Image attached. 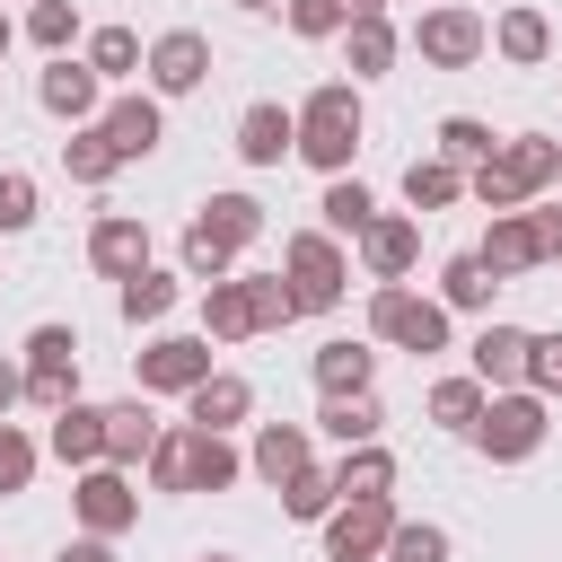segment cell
<instances>
[{"label":"cell","instance_id":"6da1fadb","mask_svg":"<svg viewBox=\"0 0 562 562\" xmlns=\"http://www.w3.org/2000/svg\"><path fill=\"white\" fill-rule=\"evenodd\" d=\"M290 114H299V149H290V158H307L316 176H351V158H360V140H369L360 79H325V88H307Z\"/></svg>","mask_w":562,"mask_h":562},{"label":"cell","instance_id":"7a4b0ae2","mask_svg":"<svg viewBox=\"0 0 562 562\" xmlns=\"http://www.w3.org/2000/svg\"><path fill=\"white\" fill-rule=\"evenodd\" d=\"M562 184V140L553 132H509L483 167H465V193L483 202V211H527L536 193H553Z\"/></svg>","mask_w":562,"mask_h":562},{"label":"cell","instance_id":"3957f363","mask_svg":"<svg viewBox=\"0 0 562 562\" xmlns=\"http://www.w3.org/2000/svg\"><path fill=\"white\" fill-rule=\"evenodd\" d=\"M448 334H457V316H448L430 290H413V281H369V342L413 351V360H439Z\"/></svg>","mask_w":562,"mask_h":562},{"label":"cell","instance_id":"277c9868","mask_svg":"<svg viewBox=\"0 0 562 562\" xmlns=\"http://www.w3.org/2000/svg\"><path fill=\"white\" fill-rule=\"evenodd\" d=\"M544 430H553V404H544L536 386H492L465 439H474L492 465H527V457L544 448Z\"/></svg>","mask_w":562,"mask_h":562},{"label":"cell","instance_id":"5b68a950","mask_svg":"<svg viewBox=\"0 0 562 562\" xmlns=\"http://www.w3.org/2000/svg\"><path fill=\"white\" fill-rule=\"evenodd\" d=\"M404 53H413L422 70H474V61L492 53V18L465 9V0H430V9L404 26Z\"/></svg>","mask_w":562,"mask_h":562},{"label":"cell","instance_id":"8992f818","mask_svg":"<svg viewBox=\"0 0 562 562\" xmlns=\"http://www.w3.org/2000/svg\"><path fill=\"white\" fill-rule=\"evenodd\" d=\"M281 281L299 290V316L342 307V290H351V255H342V237H325V228H290V237H281Z\"/></svg>","mask_w":562,"mask_h":562},{"label":"cell","instance_id":"52a82bcc","mask_svg":"<svg viewBox=\"0 0 562 562\" xmlns=\"http://www.w3.org/2000/svg\"><path fill=\"white\" fill-rule=\"evenodd\" d=\"M211 369H220L211 334H149V342L132 351V395H184V386H202Z\"/></svg>","mask_w":562,"mask_h":562},{"label":"cell","instance_id":"ba28073f","mask_svg":"<svg viewBox=\"0 0 562 562\" xmlns=\"http://www.w3.org/2000/svg\"><path fill=\"white\" fill-rule=\"evenodd\" d=\"M70 518H79V536H132V527H140V474H123V465H79V474H70Z\"/></svg>","mask_w":562,"mask_h":562},{"label":"cell","instance_id":"9c48e42d","mask_svg":"<svg viewBox=\"0 0 562 562\" xmlns=\"http://www.w3.org/2000/svg\"><path fill=\"white\" fill-rule=\"evenodd\" d=\"M18 369H26V404L35 413H61L79 395V334L70 325H35L26 351H18Z\"/></svg>","mask_w":562,"mask_h":562},{"label":"cell","instance_id":"30bf717a","mask_svg":"<svg viewBox=\"0 0 562 562\" xmlns=\"http://www.w3.org/2000/svg\"><path fill=\"white\" fill-rule=\"evenodd\" d=\"M140 79H149V97H193V88H211V35H202V26H167V35H149Z\"/></svg>","mask_w":562,"mask_h":562},{"label":"cell","instance_id":"8fae6325","mask_svg":"<svg viewBox=\"0 0 562 562\" xmlns=\"http://www.w3.org/2000/svg\"><path fill=\"white\" fill-rule=\"evenodd\" d=\"M316 527H325V562H378L386 536H395V492H378V501H334Z\"/></svg>","mask_w":562,"mask_h":562},{"label":"cell","instance_id":"7c38bea8","mask_svg":"<svg viewBox=\"0 0 562 562\" xmlns=\"http://www.w3.org/2000/svg\"><path fill=\"white\" fill-rule=\"evenodd\" d=\"M35 105H44L53 123H97V114H105V79H97L79 53H53V61L35 70Z\"/></svg>","mask_w":562,"mask_h":562},{"label":"cell","instance_id":"4fadbf2b","mask_svg":"<svg viewBox=\"0 0 562 562\" xmlns=\"http://www.w3.org/2000/svg\"><path fill=\"white\" fill-rule=\"evenodd\" d=\"M351 246H360V272H369V281H413V263H422V220H413V211H378Z\"/></svg>","mask_w":562,"mask_h":562},{"label":"cell","instance_id":"5bb4252c","mask_svg":"<svg viewBox=\"0 0 562 562\" xmlns=\"http://www.w3.org/2000/svg\"><path fill=\"white\" fill-rule=\"evenodd\" d=\"M97 123H105V140H114V149H123V167H132V158H149V149L167 140V97L123 88V97H105V114H97Z\"/></svg>","mask_w":562,"mask_h":562},{"label":"cell","instance_id":"9a60e30c","mask_svg":"<svg viewBox=\"0 0 562 562\" xmlns=\"http://www.w3.org/2000/svg\"><path fill=\"white\" fill-rule=\"evenodd\" d=\"M228 149H237L246 167H281V158L299 149V114H290L281 97H255V105L237 114V132H228Z\"/></svg>","mask_w":562,"mask_h":562},{"label":"cell","instance_id":"2e32d148","mask_svg":"<svg viewBox=\"0 0 562 562\" xmlns=\"http://www.w3.org/2000/svg\"><path fill=\"white\" fill-rule=\"evenodd\" d=\"M299 465H316V430H307V422H255V439H246V474L281 492Z\"/></svg>","mask_w":562,"mask_h":562},{"label":"cell","instance_id":"e0dca14e","mask_svg":"<svg viewBox=\"0 0 562 562\" xmlns=\"http://www.w3.org/2000/svg\"><path fill=\"white\" fill-rule=\"evenodd\" d=\"M492 53H501L509 70H544V61H553V18H544L536 0H509V9L492 18Z\"/></svg>","mask_w":562,"mask_h":562},{"label":"cell","instance_id":"ac0fdd59","mask_svg":"<svg viewBox=\"0 0 562 562\" xmlns=\"http://www.w3.org/2000/svg\"><path fill=\"white\" fill-rule=\"evenodd\" d=\"M88 263H97L105 281L140 272V263H149V220H140V211H97V228H88Z\"/></svg>","mask_w":562,"mask_h":562},{"label":"cell","instance_id":"d6986e66","mask_svg":"<svg viewBox=\"0 0 562 562\" xmlns=\"http://www.w3.org/2000/svg\"><path fill=\"white\" fill-rule=\"evenodd\" d=\"M202 334L211 342H255V272H228V281H202Z\"/></svg>","mask_w":562,"mask_h":562},{"label":"cell","instance_id":"ffe728a7","mask_svg":"<svg viewBox=\"0 0 562 562\" xmlns=\"http://www.w3.org/2000/svg\"><path fill=\"white\" fill-rule=\"evenodd\" d=\"M474 263H483L492 281H518V272H536L544 255H536V228H527V211H492V228H483Z\"/></svg>","mask_w":562,"mask_h":562},{"label":"cell","instance_id":"44dd1931","mask_svg":"<svg viewBox=\"0 0 562 562\" xmlns=\"http://www.w3.org/2000/svg\"><path fill=\"white\" fill-rule=\"evenodd\" d=\"M465 369H474L483 386H518V378H527V325H501V316H483V334L465 342Z\"/></svg>","mask_w":562,"mask_h":562},{"label":"cell","instance_id":"7402d4cb","mask_svg":"<svg viewBox=\"0 0 562 562\" xmlns=\"http://www.w3.org/2000/svg\"><path fill=\"white\" fill-rule=\"evenodd\" d=\"M184 422H202V430H237V422H255V386H246L237 369H211L202 386H184Z\"/></svg>","mask_w":562,"mask_h":562},{"label":"cell","instance_id":"603a6c76","mask_svg":"<svg viewBox=\"0 0 562 562\" xmlns=\"http://www.w3.org/2000/svg\"><path fill=\"white\" fill-rule=\"evenodd\" d=\"M44 448H53L70 474H79V465H105V404H79V395H70V404L53 413V430H44Z\"/></svg>","mask_w":562,"mask_h":562},{"label":"cell","instance_id":"cb8c5ba5","mask_svg":"<svg viewBox=\"0 0 562 562\" xmlns=\"http://www.w3.org/2000/svg\"><path fill=\"white\" fill-rule=\"evenodd\" d=\"M158 413H149V395H123V404H105V465H123V474H140V457L158 448Z\"/></svg>","mask_w":562,"mask_h":562},{"label":"cell","instance_id":"d4e9b609","mask_svg":"<svg viewBox=\"0 0 562 562\" xmlns=\"http://www.w3.org/2000/svg\"><path fill=\"white\" fill-rule=\"evenodd\" d=\"M176 299H184V272H158V263H140V272H123V281H114L123 325H167V316H176Z\"/></svg>","mask_w":562,"mask_h":562},{"label":"cell","instance_id":"484cf974","mask_svg":"<svg viewBox=\"0 0 562 562\" xmlns=\"http://www.w3.org/2000/svg\"><path fill=\"white\" fill-rule=\"evenodd\" d=\"M307 378H316V395L378 386V351H369V342H351V334H334V342H316V351H307Z\"/></svg>","mask_w":562,"mask_h":562},{"label":"cell","instance_id":"4316f807","mask_svg":"<svg viewBox=\"0 0 562 562\" xmlns=\"http://www.w3.org/2000/svg\"><path fill=\"white\" fill-rule=\"evenodd\" d=\"M307 430H325L334 448H360V439H378V430H386V404H378V386H351V395H325Z\"/></svg>","mask_w":562,"mask_h":562},{"label":"cell","instance_id":"83f0119b","mask_svg":"<svg viewBox=\"0 0 562 562\" xmlns=\"http://www.w3.org/2000/svg\"><path fill=\"white\" fill-rule=\"evenodd\" d=\"M342 53H351V79L369 88V79H386V70L404 61V26H395V18H351V26H342Z\"/></svg>","mask_w":562,"mask_h":562},{"label":"cell","instance_id":"f1b7e54d","mask_svg":"<svg viewBox=\"0 0 562 562\" xmlns=\"http://www.w3.org/2000/svg\"><path fill=\"white\" fill-rule=\"evenodd\" d=\"M193 228H211L220 246H237V255H246V246H263V228H272V211H263L255 193H211V202L193 211Z\"/></svg>","mask_w":562,"mask_h":562},{"label":"cell","instance_id":"f546056e","mask_svg":"<svg viewBox=\"0 0 562 562\" xmlns=\"http://www.w3.org/2000/svg\"><path fill=\"white\" fill-rule=\"evenodd\" d=\"M325 474H334V501H378V492H395V448L360 439V448H342Z\"/></svg>","mask_w":562,"mask_h":562},{"label":"cell","instance_id":"4dcf8cb0","mask_svg":"<svg viewBox=\"0 0 562 562\" xmlns=\"http://www.w3.org/2000/svg\"><path fill=\"white\" fill-rule=\"evenodd\" d=\"M61 176H70V184H88V193L123 176V149L105 140V123H70V140H61Z\"/></svg>","mask_w":562,"mask_h":562},{"label":"cell","instance_id":"1f68e13d","mask_svg":"<svg viewBox=\"0 0 562 562\" xmlns=\"http://www.w3.org/2000/svg\"><path fill=\"white\" fill-rule=\"evenodd\" d=\"M140 474H149V492H176V501H184V492H193V422H167L158 448L140 457Z\"/></svg>","mask_w":562,"mask_h":562},{"label":"cell","instance_id":"d6a6232c","mask_svg":"<svg viewBox=\"0 0 562 562\" xmlns=\"http://www.w3.org/2000/svg\"><path fill=\"white\" fill-rule=\"evenodd\" d=\"M246 483V448L228 430H202L193 422V492H237Z\"/></svg>","mask_w":562,"mask_h":562},{"label":"cell","instance_id":"836d02e7","mask_svg":"<svg viewBox=\"0 0 562 562\" xmlns=\"http://www.w3.org/2000/svg\"><path fill=\"white\" fill-rule=\"evenodd\" d=\"M404 202H413L422 220H430V211H448V202H465V167H448L439 149H430V158H413V167H404Z\"/></svg>","mask_w":562,"mask_h":562},{"label":"cell","instance_id":"e575fe53","mask_svg":"<svg viewBox=\"0 0 562 562\" xmlns=\"http://www.w3.org/2000/svg\"><path fill=\"white\" fill-rule=\"evenodd\" d=\"M492 290H501V281H492V272H483L474 255H448V263H439V290H430V299H439L448 316H483V307H492Z\"/></svg>","mask_w":562,"mask_h":562},{"label":"cell","instance_id":"d590c367","mask_svg":"<svg viewBox=\"0 0 562 562\" xmlns=\"http://www.w3.org/2000/svg\"><path fill=\"white\" fill-rule=\"evenodd\" d=\"M483 395H492V386H483L474 369H457V378H439V386L422 395V413H430L439 430H457V439H465V430H474V413H483Z\"/></svg>","mask_w":562,"mask_h":562},{"label":"cell","instance_id":"8d00e7d4","mask_svg":"<svg viewBox=\"0 0 562 562\" xmlns=\"http://www.w3.org/2000/svg\"><path fill=\"white\" fill-rule=\"evenodd\" d=\"M316 211H325V237H360V228L378 220V193H369L360 176H325V202H316Z\"/></svg>","mask_w":562,"mask_h":562},{"label":"cell","instance_id":"74e56055","mask_svg":"<svg viewBox=\"0 0 562 562\" xmlns=\"http://www.w3.org/2000/svg\"><path fill=\"white\" fill-rule=\"evenodd\" d=\"M140 53H149V44H140V35H132V26H97V35H88V53H79V61H88V70H97V79H140Z\"/></svg>","mask_w":562,"mask_h":562},{"label":"cell","instance_id":"f35d334b","mask_svg":"<svg viewBox=\"0 0 562 562\" xmlns=\"http://www.w3.org/2000/svg\"><path fill=\"white\" fill-rule=\"evenodd\" d=\"M35 53H70L79 44V0H26V26H18Z\"/></svg>","mask_w":562,"mask_h":562},{"label":"cell","instance_id":"ab89813d","mask_svg":"<svg viewBox=\"0 0 562 562\" xmlns=\"http://www.w3.org/2000/svg\"><path fill=\"white\" fill-rule=\"evenodd\" d=\"M176 263H184V281L202 290V281H228V272H237V246H220L211 228H193V220H184V246H176Z\"/></svg>","mask_w":562,"mask_h":562},{"label":"cell","instance_id":"60d3db41","mask_svg":"<svg viewBox=\"0 0 562 562\" xmlns=\"http://www.w3.org/2000/svg\"><path fill=\"white\" fill-rule=\"evenodd\" d=\"M448 553H457V536L439 518H395V536H386V562H448Z\"/></svg>","mask_w":562,"mask_h":562},{"label":"cell","instance_id":"b9f144b4","mask_svg":"<svg viewBox=\"0 0 562 562\" xmlns=\"http://www.w3.org/2000/svg\"><path fill=\"white\" fill-rule=\"evenodd\" d=\"M492 149H501V140H492L483 114H448V123H439V158H448V167H483Z\"/></svg>","mask_w":562,"mask_h":562},{"label":"cell","instance_id":"7bdbcfd3","mask_svg":"<svg viewBox=\"0 0 562 562\" xmlns=\"http://www.w3.org/2000/svg\"><path fill=\"white\" fill-rule=\"evenodd\" d=\"M325 509H334V474H325V465H299V474L281 483V518H307V527H316Z\"/></svg>","mask_w":562,"mask_h":562},{"label":"cell","instance_id":"ee69618b","mask_svg":"<svg viewBox=\"0 0 562 562\" xmlns=\"http://www.w3.org/2000/svg\"><path fill=\"white\" fill-rule=\"evenodd\" d=\"M35 465H44V448H35L18 422H0V501H18V492L35 483Z\"/></svg>","mask_w":562,"mask_h":562},{"label":"cell","instance_id":"f6af8a7d","mask_svg":"<svg viewBox=\"0 0 562 562\" xmlns=\"http://www.w3.org/2000/svg\"><path fill=\"white\" fill-rule=\"evenodd\" d=\"M35 202H44L35 176H26V167H0V237H26V228H35Z\"/></svg>","mask_w":562,"mask_h":562},{"label":"cell","instance_id":"bcb514c9","mask_svg":"<svg viewBox=\"0 0 562 562\" xmlns=\"http://www.w3.org/2000/svg\"><path fill=\"white\" fill-rule=\"evenodd\" d=\"M518 386H536L544 404H562V325L553 334H527V378Z\"/></svg>","mask_w":562,"mask_h":562},{"label":"cell","instance_id":"7dc6e473","mask_svg":"<svg viewBox=\"0 0 562 562\" xmlns=\"http://www.w3.org/2000/svg\"><path fill=\"white\" fill-rule=\"evenodd\" d=\"M281 26L299 44H325V35H342V0H281Z\"/></svg>","mask_w":562,"mask_h":562},{"label":"cell","instance_id":"c3c4849f","mask_svg":"<svg viewBox=\"0 0 562 562\" xmlns=\"http://www.w3.org/2000/svg\"><path fill=\"white\" fill-rule=\"evenodd\" d=\"M255 325H263V334H281V325H299V290H290L281 272H255Z\"/></svg>","mask_w":562,"mask_h":562},{"label":"cell","instance_id":"681fc988","mask_svg":"<svg viewBox=\"0 0 562 562\" xmlns=\"http://www.w3.org/2000/svg\"><path fill=\"white\" fill-rule=\"evenodd\" d=\"M527 228H536V255L562 263V202H527Z\"/></svg>","mask_w":562,"mask_h":562},{"label":"cell","instance_id":"f907efd6","mask_svg":"<svg viewBox=\"0 0 562 562\" xmlns=\"http://www.w3.org/2000/svg\"><path fill=\"white\" fill-rule=\"evenodd\" d=\"M18 404H26V369H18V360H9V351H0V422H9V413H18Z\"/></svg>","mask_w":562,"mask_h":562},{"label":"cell","instance_id":"816d5d0a","mask_svg":"<svg viewBox=\"0 0 562 562\" xmlns=\"http://www.w3.org/2000/svg\"><path fill=\"white\" fill-rule=\"evenodd\" d=\"M53 562H114V536H70Z\"/></svg>","mask_w":562,"mask_h":562},{"label":"cell","instance_id":"f5cc1de1","mask_svg":"<svg viewBox=\"0 0 562 562\" xmlns=\"http://www.w3.org/2000/svg\"><path fill=\"white\" fill-rule=\"evenodd\" d=\"M351 18H386V0H342V26H351Z\"/></svg>","mask_w":562,"mask_h":562},{"label":"cell","instance_id":"db71d44e","mask_svg":"<svg viewBox=\"0 0 562 562\" xmlns=\"http://www.w3.org/2000/svg\"><path fill=\"white\" fill-rule=\"evenodd\" d=\"M237 9H246V18H281V0H237Z\"/></svg>","mask_w":562,"mask_h":562},{"label":"cell","instance_id":"11a10c76","mask_svg":"<svg viewBox=\"0 0 562 562\" xmlns=\"http://www.w3.org/2000/svg\"><path fill=\"white\" fill-rule=\"evenodd\" d=\"M9 44H18V26H9V9H0V61H9Z\"/></svg>","mask_w":562,"mask_h":562},{"label":"cell","instance_id":"9f6ffc18","mask_svg":"<svg viewBox=\"0 0 562 562\" xmlns=\"http://www.w3.org/2000/svg\"><path fill=\"white\" fill-rule=\"evenodd\" d=\"M193 562H237V553H193Z\"/></svg>","mask_w":562,"mask_h":562},{"label":"cell","instance_id":"6f0895ef","mask_svg":"<svg viewBox=\"0 0 562 562\" xmlns=\"http://www.w3.org/2000/svg\"><path fill=\"white\" fill-rule=\"evenodd\" d=\"M378 562H386V553H378Z\"/></svg>","mask_w":562,"mask_h":562}]
</instances>
